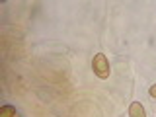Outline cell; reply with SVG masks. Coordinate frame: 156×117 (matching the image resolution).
I'll use <instances>...</instances> for the list:
<instances>
[{
  "instance_id": "3957f363",
  "label": "cell",
  "mask_w": 156,
  "mask_h": 117,
  "mask_svg": "<svg viewBox=\"0 0 156 117\" xmlns=\"http://www.w3.org/2000/svg\"><path fill=\"white\" fill-rule=\"evenodd\" d=\"M18 111L14 105H2L0 107V117H16Z\"/></svg>"
},
{
  "instance_id": "277c9868",
  "label": "cell",
  "mask_w": 156,
  "mask_h": 117,
  "mask_svg": "<svg viewBox=\"0 0 156 117\" xmlns=\"http://www.w3.org/2000/svg\"><path fill=\"white\" fill-rule=\"evenodd\" d=\"M148 94L152 96V98H156V84L154 86H150V90H148Z\"/></svg>"
},
{
  "instance_id": "6da1fadb",
  "label": "cell",
  "mask_w": 156,
  "mask_h": 117,
  "mask_svg": "<svg viewBox=\"0 0 156 117\" xmlns=\"http://www.w3.org/2000/svg\"><path fill=\"white\" fill-rule=\"evenodd\" d=\"M92 70H94V74L98 78H101V80L109 78V61H107V57L104 53H98L94 57V61H92Z\"/></svg>"
},
{
  "instance_id": "7a4b0ae2",
  "label": "cell",
  "mask_w": 156,
  "mask_h": 117,
  "mask_svg": "<svg viewBox=\"0 0 156 117\" xmlns=\"http://www.w3.org/2000/svg\"><path fill=\"white\" fill-rule=\"evenodd\" d=\"M129 117H146V111L140 105V101H133L129 105Z\"/></svg>"
}]
</instances>
